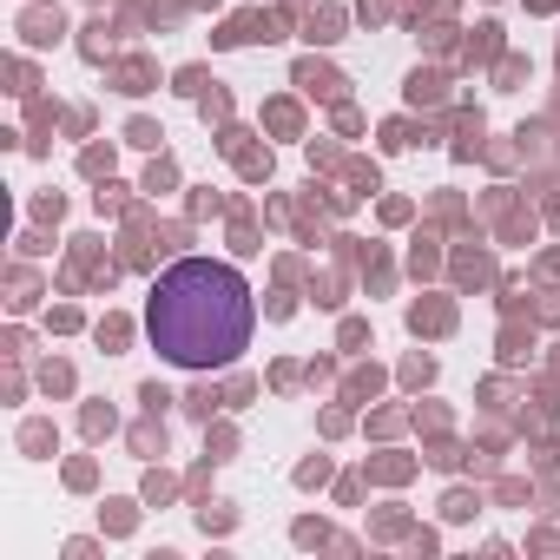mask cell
Segmentation results:
<instances>
[{
  "label": "cell",
  "instance_id": "6da1fadb",
  "mask_svg": "<svg viewBox=\"0 0 560 560\" xmlns=\"http://www.w3.org/2000/svg\"><path fill=\"white\" fill-rule=\"evenodd\" d=\"M257 304L244 270L218 257H178L145 298V337L172 370H231L250 350Z\"/></svg>",
  "mask_w": 560,
  "mask_h": 560
}]
</instances>
